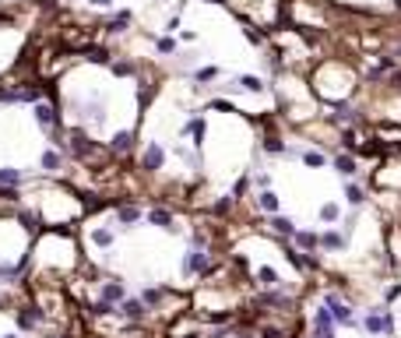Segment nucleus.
Instances as JSON below:
<instances>
[{
	"label": "nucleus",
	"instance_id": "nucleus-1",
	"mask_svg": "<svg viewBox=\"0 0 401 338\" xmlns=\"http://www.w3.org/2000/svg\"><path fill=\"white\" fill-rule=\"evenodd\" d=\"M162 162H166V152H162V144H148L144 155H141V166H144L148 173H155V169H162Z\"/></svg>",
	"mask_w": 401,
	"mask_h": 338
},
{
	"label": "nucleus",
	"instance_id": "nucleus-2",
	"mask_svg": "<svg viewBox=\"0 0 401 338\" xmlns=\"http://www.w3.org/2000/svg\"><path fill=\"white\" fill-rule=\"evenodd\" d=\"M328 310H331V317L338 320V324H355V317H352V310L345 303H341L338 296H328Z\"/></svg>",
	"mask_w": 401,
	"mask_h": 338
},
{
	"label": "nucleus",
	"instance_id": "nucleus-3",
	"mask_svg": "<svg viewBox=\"0 0 401 338\" xmlns=\"http://www.w3.org/2000/svg\"><path fill=\"white\" fill-rule=\"evenodd\" d=\"M187 271H211V264H208V254L204 250H194V254H190V261H187Z\"/></svg>",
	"mask_w": 401,
	"mask_h": 338
},
{
	"label": "nucleus",
	"instance_id": "nucleus-4",
	"mask_svg": "<svg viewBox=\"0 0 401 338\" xmlns=\"http://www.w3.org/2000/svg\"><path fill=\"white\" fill-rule=\"evenodd\" d=\"M363 324H366L369 335H380V331H387V328H391V320H387V317H380V314H369Z\"/></svg>",
	"mask_w": 401,
	"mask_h": 338
},
{
	"label": "nucleus",
	"instance_id": "nucleus-5",
	"mask_svg": "<svg viewBox=\"0 0 401 338\" xmlns=\"http://www.w3.org/2000/svg\"><path fill=\"white\" fill-rule=\"evenodd\" d=\"M148 222L158 226V229H173V215L162 212V208H155V212H148Z\"/></svg>",
	"mask_w": 401,
	"mask_h": 338
},
{
	"label": "nucleus",
	"instance_id": "nucleus-6",
	"mask_svg": "<svg viewBox=\"0 0 401 338\" xmlns=\"http://www.w3.org/2000/svg\"><path fill=\"white\" fill-rule=\"evenodd\" d=\"M271 229H275V232H281V236H296V222H292L289 215H278L275 222H271Z\"/></svg>",
	"mask_w": 401,
	"mask_h": 338
},
{
	"label": "nucleus",
	"instance_id": "nucleus-7",
	"mask_svg": "<svg viewBox=\"0 0 401 338\" xmlns=\"http://www.w3.org/2000/svg\"><path fill=\"white\" fill-rule=\"evenodd\" d=\"M116 222H120V226H134V222H141V212L138 208H120V212H116Z\"/></svg>",
	"mask_w": 401,
	"mask_h": 338
},
{
	"label": "nucleus",
	"instance_id": "nucleus-8",
	"mask_svg": "<svg viewBox=\"0 0 401 338\" xmlns=\"http://www.w3.org/2000/svg\"><path fill=\"white\" fill-rule=\"evenodd\" d=\"M334 169H338L341 176H352V173H355V159H352V155H338V159H334Z\"/></svg>",
	"mask_w": 401,
	"mask_h": 338
},
{
	"label": "nucleus",
	"instance_id": "nucleus-9",
	"mask_svg": "<svg viewBox=\"0 0 401 338\" xmlns=\"http://www.w3.org/2000/svg\"><path fill=\"white\" fill-rule=\"evenodd\" d=\"M296 243H299L303 250H317L320 236H317V232H296Z\"/></svg>",
	"mask_w": 401,
	"mask_h": 338
},
{
	"label": "nucleus",
	"instance_id": "nucleus-10",
	"mask_svg": "<svg viewBox=\"0 0 401 338\" xmlns=\"http://www.w3.org/2000/svg\"><path fill=\"white\" fill-rule=\"evenodd\" d=\"M134 144V138H130V130H120V134H113V152H127Z\"/></svg>",
	"mask_w": 401,
	"mask_h": 338
},
{
	"label": "nucleus",
	"instance_id": "nucleus-11",
	"mask_svg": "<svg viewBox=\"0 0 401 338\" xmlns=\"http://www.w3.org/2000/svg\"><path fill=\"white\" fill-rule=\"evenodd\" d=\"M18 183H21L18 169H0V187H18Z\"/></svg>",
	"mask_w": 401,
	"mask_h": 338
},
{
	"label": "nucleus",
	"instance_id": "nucleus-12",
	"mask_svg": "<svg viewBox=\"0 0 401 338\" xmlns=\"http://www.w3.org/2000/svg\"><path fill=\"white\" fill-rule=\"evenodd\" d=\"M102 300H109V303H113V300H123V285H120V282H109L106 289H102Z\"/></svg>",
	"mask_w": 401,
	"mask_h": 338
},
{
	"label": "nucleus",
	"instance_id": "nucleus-13",
	"mask_svg": "<svg viewBox=\"0 0 401 338\" xmlns=\"http://www.w3.org/2000/svg\"><path fill=\"white\" fill-rule=\"evenodd\" d=\"M261 208L275 215V212H278V194H271V190H264V194H261Z\"/></svg>",
	"mask_w": 401,
	"mask_h": 338
},
{
	"label": "nucleus",
	"instance_id": "nucleus-14",
	"mask_svg": "<svg viewBox=\"0 0 401 338\" xmlns=\"http://www.w3.org/2000/svg\"><path fill=\"white\" fill-rule=\"evenodd\" d=\"M35 120H39L42 127H50V124L56 120V116H53V109H50V106H42V102H39V106H35Z\"/></svg>",
	"mask_w": 401,
	"mask_h": 338
},
{
	"label": "nucleus",
	"instance_id": "nucleus-15",
	"mask_svg": "<svg viewBox=\"0 0 401 338\" xmlns=\"http://www.w3.org/2000/svg\"><path fill=\"white\" fill-rule=\"evenodd\" d=\"M257 282L261 285H275L278 282V271L275 268H257Z\"/></svg>",
	"mask_w": 401,
	"mask_h": 338
},
{
	"label": "nucleus",
	"instance_id": "nucleus-16",
	"mask_svg": "<svg viewBox=\"0 0 401 338\" xmlns=\"http://www.w3.org/2000/svg\"><path fill=\"white\" fill-rule=\"evenodd\" d=\"M123 314H127V317H144V303H141V300H127V303H123Z\"/></svg>",
	"mask_w": 401,
	"mask_h": 338
},
{
	"label": "nucleus",
	"instance_id": "nucleus-17",
	"mask_svg": "<svg viewBox=\"0 0 401 338\" xmlns=\"http://www.w3.org/2000/svg\"><path fill=\"white\" fill-rule=\"evenodd\" d=\"M303 162L314 166V169H320V166H328V159H324L320 152H303Z\"/></svg>",
	"mask_w": 401,
	"mask_h": 338
},
{
	"label": "nucleus",
	"instance_id": "nucleus-18",
	"mask_svg": "<svg viewBox=\"0 0 401 338\" xmlns=\"http://www.w3.org/2000/svg\"><path fill=\"white\" fill-rule=\"evenodd\" d=\"M338 215H341V212H338V204H334V201H328V204L320 208V218H324V222H338Z\"/></svg>",
	"mask_w": 401,
	"mask_h": 338
},
{
	"label": "nucleus",
	"instance_id": "nucleus-19",
	"mask_svg": "<svg viewBox=\"0 0 401 338\" xmlns=\"http://www.w3.org/2000/svg\"><path fill=\"white\" fill-rule=\"evenodd\" d=\"M320 243H324V247H328V250H338V247H341V243H345V240H341V236H338V232H324V236H320Z\"/></svg>",
	"mask_w": 401,
	"mask_h": 338
},
{
	"label": "nucleus",
	"instance_id": "nucleus-20",
	"mask_svg": "<svg viewBox=\"0 0 401 338\" xmlns=\"http://www.w3.org/2000/svg\"><path fill=\"white\" fill-rule=\"evenodd\" d=\"M92 240H95L99 247H109V243H113V232H109V229H95V232H92Z\"/></svg>",
	"mask_w": 401,
	"mask_h": 338
},
{
	"label": "nucleus",
	"instance_id": "nucleus-21",
	"mask_svg": "<svg viewBox=\"0 0 401 338\" xmlns=\"http://www.w3.org/2000/svg\"><path fill=\"white\" fill-rule=\"evenodd\" d=\"M42 166H46L50 173H53V169H60V155H56V152H46V155H42Z\"/></svg>",
	"mask_w": 401,
	"mask_h": 338
},
{
	"label": "nucleus",
	"instance_id": "nucleus-22",
	"mask_svg": "<svg viewBox=\"0 0 401 338\" xmlns=\"http://www.w3.org/2000/svg\"><path fill=\"white\" fill-rule=\"evenodd\" d=\"M240 85L246 88V92H261V88H264V81H261V78H250V74H246V78H243Z\"/></svg>",
	"mask_w": 401,
	"mask_h": 338
},
{
	"label": "nucleus",
	"instance_id": "nucleus-23",
	"mask_svg": "<svg viewBox=\"0 0 401 338\" xmlns=\"http://www.w3.org/2000/svg\"><path fill=\"white\" fill-rule=\"evenodd\" d=\"M345 197H349V204H363V190H359V187H349Z\"/></svg>",
	"mask_w": 401,
	"mask_h": 338
},
{
	"label": "nucleus",
	"instance_id": "nucleus-24",
	"mask_svg": "<svg viewBox=\"0 0 401 338\" xmlns=\"http://www.w3.org/2000/svg\"><path fill=\"white\" fill-rule=\"evenodd\" d=\"M127 21H130V14L123 11V14H120V18H113V21H109V28H113V32H120V28H123Z\"/></svg>",
	"mask_w": 401,
	"mask_h": 338
},
{
	"label": "nucleus",
	"instance_id": "nucleus-25",
	"mask_svg": "<svg viewBox=\"0 0 401 338\" xmlns=\"http://www.w3.org/2000/svg\"><path fill=\"white\" fill-rule=\"evenodd\" d=\"M229 208H232V197H222V201L215 204V215H226Z\"/></svg>",
	"mask_w": 401,
	"mask_h": 338
},
{
	"label": "nucleus",
	"instance_id": "nucleus-26",
	"mask_svg": "<svg viewBox=\"0 0 401 338\" xmlns=\"http://www.w3.org/2000/svg\"><path fill=\"white\" fill-rule=\"evenodd\" d=\"M215 74H218V71H215V67H204V71H197V81H211Z\"/></svg>",
	"mask_w": 401,
	"mask_h": 338
},
{
	"label": "nucleus",
	"instance_id": "nucleus-27",
	"mask_svg": "<svg viewBox=\"0 0 401 338\" xmlns=\"http://www.w3.org/2000/svg\"><path fill=\"white\" fill-rule=\"evenodd\" d=\"M173 50H176L173 39H158V53H173Z\"/></svg>",
	"mask_w": 401,
	"mask_h": 338
},
{
	"label": "nucleus",
	"instance_id": "nucleus-28",
	"mask_svg": "<svg viewBox=\"0 0 401 338\" xmlns=\"http://www.w3.org/2000/svg\"><path fill=\"white\" fill-rule=\"evenodd\" d=\"M109 310H113V303H109V300H99L92 314H109Z\"/></svg>",
	"mask_w": 401,
	"mask_h": 338
},
{
	"label": "nucleus",
	"instance_id": "nucleus-29",
	"mask_svg": "<svg viewBox=\"0 0 401 338\" xmlns=\"http://www.w3.org/2000/svg\"><path fill=\"white\" fill-rule=\"evenodd\" d=\"M130 71H134L130 64H113V74H120V78H127V74H130Z\"/></svg>",
	"mask_w": 401,
	"mask_h": 338
},
{
	"label": "nucleus",
	"instance_id": "nucleus-30",
	"mask_svg": "<svg viewBox=\"0 0 401 338\" xmlns=\"http://www.w3.org/2000/svg\"><path fill=\"white\" fill-rule=\"evenodd\" d=\"M21 222H25V229H35V222H39V218H35V215H28V212H25V215H21Z\"/></svg>",
	"mask_w": 401,
	"mask_h": 338
},
{
	"label": "nucleus",
	"instance_id": "nucleus-31",
	"mask_svg": "<svg viewBox=\"0 0 401 338\" xmlns=\"http://www.w3.org/2000/svg\"><path fill=\"white\" fill-rule=\"evenodd\" d=\"M341 141H345L349 148H352V144H355V130H341Z\"/></svg>",
	"mask_w": 401,
	"mask_h": 338
},
{
	"label": "nucleus",
	"instance_id": "nucleus-32",
	"mask_svg": "<svg viewBox=\"0 0 401 338\" xmlns=\"http://www.w3.org/2000/svg\"><path fill=\"white\" fill-rule=\"evenodd\" d=\"M246 39H250V42H264V36H261V32H254V28H246Z\"/></svg>",
	"mask_w": 401,
	"mask_h": 338
},
{
	"label": "nucleus",
	"instance_id": "nucleus-33",
	"mask_svg": "<svg viewBox=\"0 0 401 338\" xmlns=\"http://www.w3.org/2000/svg\"><path fill=\"white\" fill-rule=\"evenodd\" d=\"M264 338H281V331H275V328H267V331H264Z\"/></svg>",
	"mask_w": 401,
	"mask_h": 338
},
{
	"label": "nucleus",
	"instance_id": "nucleus-34",
	"mask_svg": "<svg viewBox=\"0 0 401 338\" xmlns=\"http://www.w3.org/2000/svg\"><path fill=\"white\" fill-rule=\"evenodd\" d=\"M92 4H99V7H106V4H113V0H92Z\"/></svg>",
	"mask_w": 401,
	"mask_h": 338
},
{
	"label": "nucleus",
	"instance_id": "nucleus-35",
	"mask_svg": "<svg viewBox=\"0 0 401 338\" xmlns=\"http://www.w3.org/2000/svg\"><path fill=\"white\" fill-rule=\"evenodd\" d=\"M183 338H201V335H183Z\"/></svg>",
	"mask_w": 401,
	"mask_h": 338
},
{
	"label": "nucleus",
	"instance_id": "nucleus-36",
	"mask_svg": "<svg viewBox=\"0 0 401 338\" xmlns=\"http://www.w3.org/2000/svg\"><path fill=\"white\" fill-rule=\"evenodd\" d=\"M208 4H222V0H208Z\"/></svg>",
	"mask_w": 401,
	"mask_h": 338
},
{
	"label": "nucleus",
	"instance_id": "nucleus-37",
	"mask_svg": "<svg viewBox=\"0 0 401 338\" xmlns=\"http://www.w3.org/2000/svg\"><path fill=\"white\" fill-rule=\"evenodd\" d=\"M4 338H14V335H4Z\"/></svg>",
	"mask_w": 401,
	"mask_h": 338
}]
</instances>
